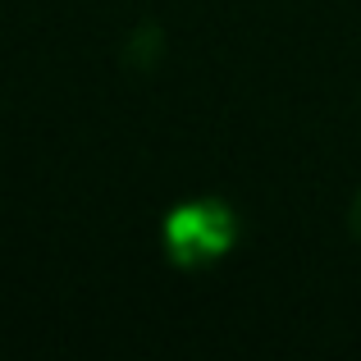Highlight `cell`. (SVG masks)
<instances>
[{
	"label": "cell",
	"instance_id": "7a4b0ae2",
	"mask_svg": "<svg viewBox=\"0 0 361 361\" xmlns=\"http://www.w3.org/2000/svg\"><path fill=\"white\" fill-rule=\"evenodd\" d=\"M119 55L133 73H156L160 60H165V32H160V23H137Z\"/></svg>",
	"mask_w": 361,
	"mask_h": 361
},
{
	"label": "cell",
	"instance_id": "6da1fadb",
	"mask_svg": "<svg viewBox=\"0 0 361 361\" xmlns=\"http://www.w3.org/2000/svg\"><path fill=\"white\" fill-rule=\"evenodd\" d=\"M238 211L224 197H188L160 220V247L174 270H206L238 247Z\"/></svg>",
	"mask_w": 361,
	"mask_h": 361
},
{
	"label": "cell",
	"instance_id": "3957f363",
	"mask_svg": "<svg viewBox=\"0 0 361 361\" xmlns=\"http://www.w3.org/2000/svg\"><path fill=\"white\" fill-rule=\"evenodd\" d=\"M348 229H353V238L361 243V192L353 197V211H348Z\"/></svg>",
	"mask_w": 361,
	"mask_h": 361
}]
</instances>
